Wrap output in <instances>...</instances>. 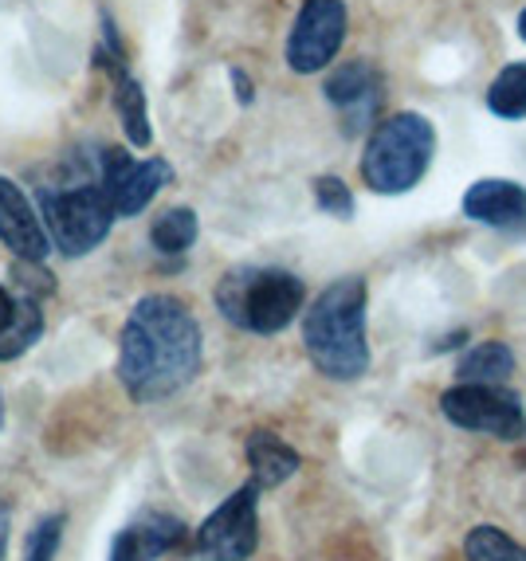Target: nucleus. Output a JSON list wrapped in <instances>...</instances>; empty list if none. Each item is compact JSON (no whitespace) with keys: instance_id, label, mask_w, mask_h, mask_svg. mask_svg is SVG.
I'll list each match as a JSON object with an SVG mask.
<instances>
[{"instance_id":"obj_1","label":"nucleus","mask_w":526,"mask_h":561,"mask_svg":"<svg viewBox=\"0 0 526 561\" xmlns=\"http://www.w3.org/2000/svg\"><path fill=\"white\" fill-rule=\"evenodd\" d=\"M205 362V334L193 310L173 295L134 302L118 337V381L138 404H158L181 393Z\"/></svg>"},{"instance_id":"obj_2","label":"nucleus","mask_w":526,"mask_h":561,"mask_svg":"<svg viewBox=\"0 0 526 561\" xmlns=\"http://www.w3.org/2000/svg\"><path fill=\"white\" fill-rule=\"evenodd\" d=\"M366 279L346 275L330 283L302 314V346L322 377L330 381H357L369 369L366 342Z\"/></svg>"},{"instance_id":"obj_3","label":"nucleus","mask_w":526,"mask_h":561,"mask_svg":"<svg viewBox=\"0 0 526 561\" xmlns=\"http://www.w3.org/2000/svg\"><path fill=\"white\" fill-rule=\"evenodd\" d=\"M307 287L283 267H232L217 283V310L248 334H279L299 319Z\"/></svg>"},{"instance_id":"obj_4","label":"nucleus","mask_w":526,"mask_h":561,"mask_svg":"<svg viewBox=\"0 0 526 561\" xmlns=\"http://www.w3.org/2000/svg\"><path fill=\"white\" fill-rule=\"evenodd\" d=\"M436 153L433 122L416 111H397L374 126L362 153V181L381 197H397L421 185Z\"/></svg>"},{"instance_id":"obj_5","label":"nucleus","mask_w":526,"mask_h":561,"mask_svg":"<svg viewBox=\"0 0 526 561\" xmlns=\"http://www.w3.org/2000/svg\"><path fill=\"white\" fill-rule=\"evenodd\" d=\"M39 213H44L47 236L59 252L79 260V255H91L99 243L111 236L114 213L111 197L103 193L99 181H79V185H47L39 188Z\"/></svg>"},{"instance_id":"obj_6","label":"nucleus","mask_w":526,"mask_h":561,"mask_svg":"<svg viewBox=\"0 0 526 561\" xmlns=\"http://www.w3.org/2000/svg\"><path fill=\"white\" fill-rule=\"evenodd\" d=\"M255 495L260 486L244 483L236 495H228L225 503L193 530V561H248L260 546V515H255Z\"/></svg>"},{"instance_id":"obj_7","label":"nucleus","mask_w":526,"mask_h":561,"mask_svg":"<svg viewBox=\"0 0 526 561\" xmlns=\"http://www.w3.org/2000/svg\"><path fill=\"white\" fill-rule=\"evenodd\" d=\"M441 412L456 428L483 432L495 440H523L526 436L523 401L503 385H451L441 397Z\"/></svg>"},{"instance_id":"obj_8","label":"nucleus","mask_w":526,"mask_h":561,"mask_svg":"<svg viewBox=\"0 0 526 561\" xmlns=\"http://www.w3.org/2000/svg\"><path fill=\"white\" fill-rule=\"evenodd\" d=\"M350 12L342 0H302L287 36V67L295 76H315L334 64L346 44Z\"/></svg>"},{"instance_id":"obj_9","label":"nucleus","mask_w":526,"mask_h":561,"mask_svg":"<svg viewBox=\"0 0 526 561\" xmlns=\"http://www.w3.org/2000/svg\"><path fill=\"white\" fill-rule=\"evenodd\" d=\"M173 181L170 161L146 158L138 161L134 153H126L123 146L99 153V185L111 197L114 213L118 216H138L150 208V201L158 197L161 188Z\"/></svg>"},{"instance_id":"obj_10","label":"nucleus","mask_w":526,"mask_h":561,"mask_svg":"<svg viewBox=\"0 0 526 561\" xmlns=\"http://www.w3.org/2000/svg\"><path fill=\"white\" fill-rule=\"evenodd\" d=\"M0 240H4V248H12L20 263H44L52 252L47 225L39 220L32 201L24 197V188L9 178H0Z\"/></svg>"},{"instance_id":"obj_11","label":"nucleus","mask_w":526,"mask_h":561,"mask_svg":"<svg viewBox=\"0 0 526 561\" xmlns=\"http://www.w3.org/2000/svg\"><path fill=\"white\" fill-rule=\"evenodd\" d=\"M464 216H471L476 225L523 236L526 232V188L503 178L476 181V185L464 193Z\"/></svg>"},{"instance_id":"obj_12","label":"nucleus","mask_w":526,"mask_h":561,"mask_svg":"<svg viewBox=\"0 0 526 561\" xmlns=\"http://www.w3.org/2000/svg\"><path fill=\"white\" fill-rule=\"evenodd\" d=\"M322 94H327L330 106H339L342 118H346V130H362L369 118L377 114V106H381V76H377L369 64H342L334 67V76L327 79V87H322Z\"/></svg>"},{"instance_id":"obj_13","label":"nucleus","mask_w":526,"mask_h":561,"mask_svg":"<svg viewBox=\"0 0 526 561\" xmlns=\"http://www.w3.org/2000/svg\"><path fill=\"white\" fill-rule=\"evenodd\" d=\"M188 538L185 523L173 515H161V511H146L134 526H126L118 538L111 542L106 561H158L161 553L178 550Z\"/></svg>"},{"instance_id":"obj_14","label":"nucleus","mask_w":526,"mask_h":561,"mask_svg":"<svg viewBox=\"0 0 526 561\" xmlns=\"http://www.w3.org/2000/svg\"><path fill=\"white\" fill-rule=\"evenodd\" d=\"M244 451H248V468H252V483L260 491H272V486L287 483L299 471V451L287 440H279L275 432H252Z\"/></svg>"},{"instance_id":"obj_15","label":"nucleus","mask_w":526,"mask_h":561,"mask_svg":"<svg viewBox=\"0 0 526 561\" xmlns=\"http://www.w3.org/2000/svg\"><path fill=\"white\" fill-rule=\"evenodd\" d=\"M114 111L123 118V134L130 146L146 150L153 141V130H150V106H146V91L141 83L130 76V71H118L114 76Z\"/></svg>"},{"instance_id":"obj_16","label":"nucleus","mask_w":526,"mask_h":561,"mask_svg":"<svg viewBox=\"0 0 526 561\" xmlns=\"http://www.w3.org/2000/svg\"><path fill=\"white\" fill-rule=\"evenodd\" d=\"M511 374H515V354L503 342H483L456 365V377L464 385H503Z\"/></svg>"},{"instance_id":"obj_17","label":"nucleus","mask_w":526,"mask_h":561,"mask_svg":"<svg viewBox=\"0 0 526 561\" xmlns=\"http://www.w3.org/2000/svg\"><path fill=\"white\" fill-rule=\"evenodd\" d=\"M44 334V307L39 299H28V295H16V314H12L9 330L0 334V362H16L24 357Z\"/></svg>"},{"instance_id":"obj_18","label":"nucleus","mask_w":526,"mask_h":561,"mask_svg":"<svg viewBox=\"0 0 526 561\" xmlns=\"http://www.w3.org/2000/svg\"><path fill=\"white\" fill-rule=\"evenodd\" d=\"M197 232H201L197 213H193V208H185V205H178V208H165V213L153 220L150 243L158 248L161 255H185L188 248L197 243Z\"/></svg>"},{"instance_id":"obj_19","label":"nucleus","mask_w":526,"mask_h":561,"mask_svg":"<svg viewBox=\"0 0 526 561\" xmlns=\"http://www.w3.org/2000/svg\"><path fill=\"white\" fill-rule=\"evenodd\" d=\"M488 106L499 118H526V64L503 67L488 87Z\"/></svg>"},{"instance_id":"obj_20","label":"nucleus","mask_w":526,"mask_h":561,"mask_svg":"<svg viewBox=\"0 0 526 561\" xmlns=\"http://www.w3.org/2000/svg\"><path fill=\"white\" fill-rule=\"evenodd\" d=\"M464 553L468 561H526V546H518L499 526H476L464 542Z\"/></svg>"},{"instance_id":"obj_21","label":"nucleus","mask_w":526,"mask_h":561,"mask_svg":"<svg viewBox=\"0 0 526 561\" xmlns=\"http://www.w3.org/2000/svg\"><path fill=\"white\" fill-rule=\"evenodd\" d=\"M64 515H44L36 526H32L28 542H24V561H56L59 538H64Z\"/></svg>"},{"instance_id":"obj_22","label":"nucleus","mask_w":526,"mask_h":561,"mask_svg":"<svg viewBox=\"0 0 526 561\" xmlns=\"http://www.w3.org/2000/svg\"><path fill=\"white\" fill-rule=\"evenodd\" d=\"M315 201L327 216H339V220H350L354 216V193L342 178H319L315 181Z\"/></svg>"},{"instance_id":"obj_23","label":"nucleus","mask_w":526,"mask_h":561,"mask_svg":"<svg viewBox=\"0 0 526 561\" xmlns=\"http://www.w3.org/2000/svg\"><path fill=\"white\" fill-rule=\"evenodd\" d=\"M9 530H12V511H9V503L0 499V561L9 558Z\"/></svg>"},{"instance_id":"obj_24","label":"nucleus","mask_w":526,"mask_h":561,"mask_svg":"<svg viewBox=\"0 0 526 561\" xmlns=\"http://www.w3.org/2000/svg\"><path fill=\"white\" fill-rule=\"evenodd\" d=\"M232 87H236V99H240V103H252V79H248L240 67H232Z\"/></svg>"},{"instance_id":"obj_25","label":"nucleus","mask_w":526,"mask_h":561,"mask_svg":"<svg viewBox=\"0 0 526 561\" xmlns=\"http://www.w3.org/2000/svg\"><path fill=\"white\" fill-rule=\"evenodd\" d=\"M12 314H16V299H12L9 290L0 287V334H4V330H9Z\"/></svg>"},{"instance_id":"obj_26","label":"nucleus","mask_w":526,"mask_h":561,"mask_svg":"<svg viewBox=\"0 0 526 561\" xmlns=\"http://www.w3.org/2000/svg\"><path fill=\"white\" fill-rule=\"evenodd\" d=\"M518 36H523V39H526V9H523V12H518Z\"/></svg>"},{"instance_id":"obj_27","label":"nucleus","mask_w":526,"mask_h":561,"mask_svg":"<svg viewBox=\"0 0 526 561\" xmlns=\"http://www.w3.org/2000/svg\"><path fill=\"white\" fill-rule=\"evenodd\" d=\"M0 428H4V397H0Z\"/></svg>"}]
</instances>
